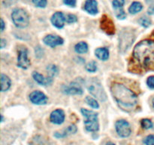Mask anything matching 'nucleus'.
Segmentation results:
<instances>
[{
	"instance_id": "10",
	"label": "nucleus",
	"mask_w": 154,
	"mask_h": 145,
	"mask_svg": "<svg viewBox=\"0 0 154 145\" xmlns=\"http://www.w3.org/2000/svg\"><path fill=\"white\" fill-rule=\"evenodd\" d=\"M29 100L32 104L37 105L46 104L48 102V97L40 91H34L29 95Z\"/></svg>"
},
{
	"instance_id": "24",
	"label": "nucleus",
	"mask_w": 154,
	"mask_h": 145,
	"mask_svg": "<svg viewBox=\"0 0 154 145\" xmlns=\"http://www.w3.org/2000/svg\"><path fill=\"white\" fill-rule=\"evenodd\" d=\"M138 23L144 27H148L151 25V21L147 17H141L138 20Z\"/></svg>"
},
{
	"instance_id": "21",
	"label": "nucleus",
	"mask_w": 154,
	"mask_h": 145,
	"mask_svg": "<svg viewBox=\"0 0 154 145\" xmlns=\"http://www.w3.org/2000/svg\"><path fill=\"white\" fill-rule=\"evenodd\" d=\"M142 5L141 3L138 2H134L132 5H130L129 8V11L130 14H135L138 13V12L141 11L142 10Z\"/></svg>"
},
{
	"instance_id": "14",
	"label": "nucleus",
	"mask_w": 154,
	"mask_h": 145,
	"mask_svg": "<svg viewBox=\"0 0 154 145\" xmlns=\"http://www.w3.org/2000/svg\"><path fill=\"white\" fill-rule=\"evenodd\" d=\"M65 21H66V17L60 11L56 12L51 17V22L53 25L58 29H61L64 27Z\"/></svg>"
},
{
	"instance_id": "25",
	"label": "nucleus",
	"mask_w": 154,
	"mask_h": 145,
	"mask_svg": "<svg viewBox=\"0 0 154 145\" xmlns=\"http://www.w3.org/2000/svg\"><path fill=\"white\" fill-rule=\"evenodd\" d=\"M86 69L88 72H94L97 70V63L96 61H91L89 62L87 65H86Z\"/></svg>"
},
{
	"instance_id": "29",
	"label": "nucleus",
	"mask_w": 154,
	"mask_h": 145,
	"mask_svg": "<svg viewBox=\"0 0 154 145\" xmlns=\"http://www.w3.org/2000/svg\"><path fill=\"white\" fill-rule=\"evenodd\" d=\"M33 3L35 6L38 8H45L47 5V0H32Z\"/></svg>"
},
{
	"instance_id": "7",
	"label": "nucleus",
	"mask_w": 154,
	"mask_h": 145,
	"mask_svg": "<svg viewBox=\"0 0 154 145\" xmlns=\"http://www.w3.org/2000/svg\"><path fill=\"white\" fill-rule=\"evenodd\" d=\"M115 128L118 135L122 137H129L132 132L130 125L127 121L124 120V119L117 121L115 124Z\"/></svg>"
},
{
	"instance_id": "31",
	"label": "nucleus",
	"mask_w": 154,
	"mask_h": 145,
	"mask_svg": "<svg viewBox=\"0 0 154 145\" xmlns=\"http://www.w3.org/2000/svg\"><path fill=\"white\" fill-rule=\"evenodd\" d=\"M145 145H154V134H150L145 137L144 140Z\"/></svg>"
},
{
	"instance_id": "3",
	"label": "nucleus",
	"mask_w": 154,
	"mask_h": 145,
	"mask_svg": "<svg viewBox=\"0 0 154 145\" xmlns=\"http://www.w3.org/2000/svg\"><path fill=\"white\" fill-rule=\"evenodd\" d=\"M86 86L89 92L95 98L100 101H106L107 95L99 80L95 78L89 79L86 82Z\"/></svg>"
},
{
	"instance_id": "37",
	"label": "nucleus",
	"mask_w": 154,
	"mask_h": 145,
	"mask_svg": "<svg viewBox=\"0 0 154 145\" xmlns=\"http://www.w3.org/2000/svg\"><path fill=\"white\" fill-rule=\"evenodd\" d=\"M5 29V22L2 18H1V32L4 31Z\"/></svg>"
},
{
	"instance_id": "1",
	"label": "nucleus",
	"mask_w": 154,
	"mask_h": 145,
	"mask_svg": "<svg viewBox=\"0 0 154 145\" xmlns=\"http://www.w3.org/2000/svg\"><path fill=\"white\" fill-rule=\"evenodd\" d=\"M111 93L119 107L124 111L131 112L138 104V96L124 85L114 83L111 85Z\"/></svg>"
},
{
	"instance_id": "34",
	"label": "nucleus",
	"mask_w": 154,
	"mask_h": 145,
	"mask_svg": "<svg viewBox=\"0 0 154 145\" xmlns=\"http://www.w3.org/2000/svg\"><path fill=\"white\" fill-rule=\"evenodd\" d=\"M64 4L70 7H75L76 5V0H63Z\"/></svg>"
},
{
	"instance_id": "17",
	"label": "nucleus",
	"mask_w": 154,
	"mask_h": 145,
	"mask_svg": "<svg viewBox=\"0 0 154 145\" xmlns=\"http://www.w3.org/2000/svg\"><path fill=\"white\" fill-rule=\"evenodd\" d=\"M77 131V127L75 125H72L70 126L67 127L66 128H65L64 130H63L60 132H56L55 133V137H65L66 136H69L70 134H75Z\"/></svg>"
},
{
	"instance_id": "38",
	"label": "nucleus",
	"mask_w": 154,
	"mask_h": 145,
	"mask_svg": "<svg viewBox=\"0 0 154 145\" xmlns=\"http://www.w3.org/2000/svg\"><path fill=\"white\" fill-rule=\"evenodd\" d=\"M106 145H115V144H114V143H111V142H109V143H107Z\"/></svg>"
},
{
	"instance_id": "20",
	"label": "nucleus",
	"mask_w": 154,
	"mask_h": 145,
	"mask_svg": "<svg viewBox=\"0 0 154 145\" xmlns=\"http://www.w3.org/2000/svg\"><path fill=\"white\" fill-rule=\"evenodd\" d=\"M75 50L78 54H84V53H87V51H88V45L84 42H78V44L75 45Z\"/></svg>"
},
{
	"instance_id": "2",
	"label": "nucleus",
	"mask_w": 154,
	"mask_h": 145,
	"mask_svg": "<svg viewBox=\"0 0 154 145\" xmlns=\"http://www.w3.org/2000/svg\"><path fill=\"white\" fill-rule=\"evenodd\" d=\"M133 60L140 67L148 69L154 67V40L146 39L135 45Z\"/></svg>"
},
{
	"instance_id": "36",
	"label": "nucleus",
	"mask_w": 154,
	"mask_h": 145,
	"mask_svg": "<svg viewBox=\"0 0 154 145\" xmlns=\"http://www.w3.org/2000/svg\"><path fill=\"white\" fill-rule=\"evenodd\" d=\"M149 14H154V5L150 6L148 9Z\"/></svg>"
},
{
	"instance_id": "27",
	"label": "nucleus",
	"mask_w": 154,
	"mask_h": 145,
	"mask_svg": "<svg viewBox=\"0 0 154 145\" xmlns=\"http://www.w3.org/2000/svg\"><path fill=\"white\" fill-rule=\"evenodd\" d=\"M141 126L144 129H150L153 127V122H151L150 119H144L141 121Z\"/></svg>"
},
{
	"instance_id": "8",
	"label": "nucleus",
	"mask_w": 154,
	"mask_h": 145,
	"mask_svg": "<svg viewBox=\"0 0 154 145\" xmlns=\"http://www.w3.org/2000/svg\"><path fill=\"white\" fill-rule=\"evenodd\" d=\"M17 66L25 69L30 66V60L28 58V51L26 48H21L18 51Z\"/></svg>"
},
{
	"instance_id": "9",
	"label": "nucleus",
	"mask_w": 154,
	"mask_h": 145,
	"mask_svg": "<svg viewBox=\"0 0 154 145\" xmlns=\"http://www.w3.org/2000/svg\"><path fill=\"white\" fill-rule=\"evenodd\" d=\"M101 28L107 34L113 35L115 33V27L111 18L107 15H103L101 19Z\"/></svg>"
},
{
	"instance_id": "39",
	"label": "nucleus",
	"mask_w": 154,
	"mask_h": 145,
	"mask_svg": "<svg viewBox=\"0 0 154 145\" xmlns=\"http://www.w3.org/2000/svg\"><path fill=\"white\" fill-rule=\"evenodd\" d=\"M152 104H153V108H154V98H153V101H152Z\"/></svg>"
},
{
	"instance_id": "16",
	"label": "nucleus",
	"mask_w": 154,
	"mask_h": 145,
	"mask_svg": "<svg viewBox=\"0 0 154 145\" xmlns=\"http://www.w3.org/2000/svg\"><path fill=\"white\" fill-rule=\"evenodd\" d=\"M32 77L38 84L42 85H48L51 84L52 82V78L49 77V78H45L44 76L42 74L38 73L37 72H32Z\"/></svg>"
},
{
	"instance_id": "18",
	"label": "nucleus",
	"mask_w": 154,
	"mask_h": 145,
	"mask_svg": "<svg viewBox=\"0 0 154 145\" xmlns=\"http://www.w3.org/2000/svg\"><path fill=\"white\" fill-rule=\"evenodd\" d=\"M96 56L102 60H108L109 57V51L106 48H99L95 51Z\"/></svg>"
},
{
	"instance_id": "11",
	"label": "nucleus",
	"mask_w": 154,
	"mask_h": 145,
	"mask_svg": "<svg viewBox=\"0 0 154 145\" xmlns=\"http://www.w3.org/2000/svg\"><path fill=\"white\" fill-rule=\"evenodd\" d=\"M63 92L67 95H81L83 94V89L78 83L73 82L69 85H63Z\"/></svg>"
},
{
	"instance_id": "4",
	"label": "nucleus",
	"mask_w": 154,
	"mask_h": 145,
	"mask_svg": "<svg viewBox=\"0 0 154 145\" xmlns=\"http://www.w3.org/2000/svg\"><path fill=\"white\" fill-rule=\"evenodd\" d=\"M81 113L83 116L86 118L84 121L86 129L88 131H96L99 130V125L98 121V114L93 110H89L87 109H81Z\"/></svg>"
},
{
	"instance_id": "13",
	"label": "nucleus",
	"mask_w": 154,
	"mask_h": 145,
	"mask_svg": "<svg viewBox=\"0 0 154 145\" xmlns=\"http://www.w3.org/2000/svg\"><path fill=\"white\" fill-rule=\"evenodd\" d=\"M50 120L51 122L57 125H60L63 123L65 120V113L63 110L57 109V110H54L51 113V116H50Z\"/></svg>"
},
{
	"instance_id": "28",
	"label": "nucleus",
	"mask_w": 154,
	"mask_h": 145,
	"mask_svg": "<svg viewBox=\"0 0 154 145\" xmlns=\"http://www.w3.org/2000/svg\"><path fill=\"white\" fill-rule=\"evenodd\" d=\"M47 69L48 70L49 75L51 76V78L57 75V73H58V69H57V66H54V65H50V66H48Z\"/></svg>"
},
{
	"instance_id": "35",
	"label": "nucleus",
	"mask_w": 154,
	"mask_h": 145,
	"mask_svg": "<svg viewBox=\"0 0 154 145\" xmlns=\"http://www.w3.org/2000/svg\"><path fill=\"white\" fill-rule=\"evenodd\" d=\"M0 42H0V47H1V48H3L6 45V41L4 39H1Z\"/></svg>"
},
{
	"instance_id": "15",
	"label": "nucleus",
	"mask_w": 154,
	"mask_h": 145,
	"mask_svg": "<svg viewBox=\"0 0 154 145\" xmlns=\"http://www.w3.org/2000/svg\"><path fill=\"white\" fill-rule=\"evenodd\" d=\"M98 4L96 0H87L84 5V10L90 14H96L98 13Z\"/></svg>"
},
{
	"instance_id": "32",
	"label": "nucleus",
	"mask_w": 154,
	"mask_h": 145,
	"mask_svg": "<svg viewBox=\"0 0 154 145\" xmlns=\"http://www.w3.org/2000/svg\"><path fill=\"white\" fill-rule=\"evenodd\" d=\"M77 17L75 14H69L66 16V21L69 24H72V23H75L77 21Z\"/></svg>"
},
{
	"instance_id": "23",
	"label": "nucleus",
	"mask_w": 154,
	"mask_h": 145,
	"mask_svg": "<svg viewBox=\"0 0 154 145\" xmlns=\"http://www.w3.org/2000/svg\"><path fill=\"white\" fill-rule=\"evenodd\" d=\"M29 145H45L44 144L43 139L41 136L35 135L32 138L31 141H30Z\"/></svg>"
},
{
	"instance_id": "12",
	"label": "nucleus",
	"mask_w": 154,
	"mask_h": 145,
	"mask_svg": "<svg viewBox=\"0 0 154 145\" xmlns=\"http://www.w3.org/2000/svg\"><path fill=\"white\" fill-rule=\"evenodd\" d=\"M43 41L45 45L52 47V48H54L57 45H63L64 42L63 39L60 36H56V35H48L44 38Z\"/></svg>"
},
{
	"instance_id": "6",
	"label": "nucleus",
	"mask_w": 154,
	"mask_h": 145,
	"mask_svg": "<svg viewBox=\"0 0 154 145\" xmlns=\"http://www.w3.org/2000/svg\"><path fill=\"white\" fill-rule=\"evenodd\" d=\"M135 36L132 32H129L128 30H124L120 34V50L122 52L128 49L133 43Z\"/></svg>"
},
{
	"instance_id": "33",
	"label": "nucleus",
	"mask_w": 154,
	"mask_h": 145,
	"mask_svg": "<svg viewBox=\"0 0 154 145\" xmlns=\"http://www.w3.org/2000/svg\"><path fill=\"white\" fill-rule=\"evenodd\" d=\"M147 84L148 87L151 89H154V76H150L147 80Z\"/></svg>"
},
{
	"instance_id": "26",
	"label": "nucleus",
	"mask_w": 154,
	"mask_h": 145,
	"mask_svg": "<svg viewBox=\"0 0 154 145\" xmlns=\"http://www.w3.org/2000/svg\"><path fill=\"white\" fill-rule=\"evenodd\" d=\"M115 10V14L118 19H125L126 18V14L125 13L123 8H114Z\"/></svg>"
},
{
	"instance_id": "19",
	"label": "nucleus",
	"mask_w": 154,
	"mask_h": 145,
	"mask_svg": "<svg viewBox=\"0 0 154 145\" xmlns=\"http://www.w3.org/2000/svg\"><path fill=\"white\" fill-rule=\"evenodd\" d=\"M11 79L8 76L5 74H1V91L2 92H6L11 87Z\"/></svg>"
},
{
	"instance_id": "30",
	"label": "nucleus",
	"mask_w": 154,
	"mask_h": 145,
	"mask_svg": "<svg viewBox=\"0 0 154 145\" xmlns=\"http://www.w3.org/2000/svg\"><path fill=\"white\" fill-rule=\"evenodd\" d=\"M114 8H123L125 4V0H114L112 2Z\"/></svg>"
},
{
	"instance_id": "22",
	"label": "nucleus",
	"mask_w": 154,
	"mask_h": 145,
	"mask_svg": "<svg viewBox=\"0 0 154 145\" xmlns=\"http://www.w3.org/2000/svg\"><path fill=\"white\" fill-rule=\"evenodd\" d=\"M86 102L88 104L89 106H90L91 107L94 109H98L99 107V103L96 101V100H95L94 98H93L92 97H87L85 99Z\"/></svg>"
},
{
	"instance_id": "5",
	"label": "nucleus",
	"mask_w": 154,
	"mask_h": 145,
	"mask_svg": "<svg viewBox=\"0 0 154 145\" xmlns=\"http://www.w3.org/2000/svg\"><path fill=\"white\" fill-rule=\"evenodd\" d=\"M11 19L14 24L18 28H26L29 24V14L22 8L14 9L11 13Z\"/></svg>"
}]
</instances>
